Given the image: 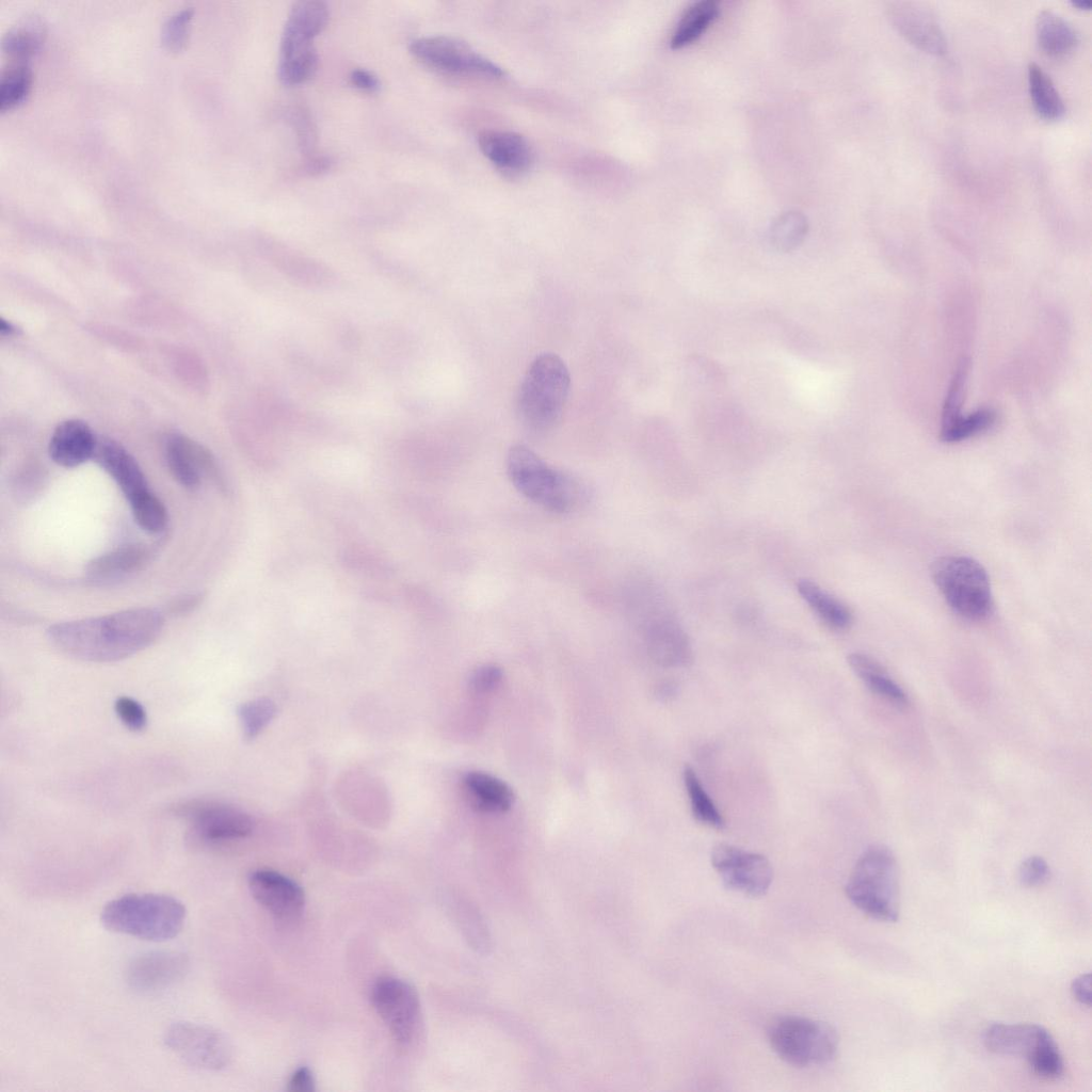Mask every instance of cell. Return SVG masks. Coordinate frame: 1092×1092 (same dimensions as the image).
Instances as JSON below:
<instances>
[{"mask_svg": "<svg viewBox=\"0 0 1092 1092\" xmlns=\"http://www.w3.org/2000/svg\"><path fill=\"white\" fill-rule=\"evenodd\" d=\"M0 332H1L2 335H9L10 336V335H12L15 332V328H14V326L10 322L5 321L4 319H1Z\"/></svg>", "mask_w": 1092, "mask_h": 1092, "instance_id": "obj_48", "label": "cell"}, {"mask_svg": "<svg viewBox=\"0 0 1092 1092\" xmlns=\"http://www.w3.org/2000/svg\"><path fill=\"white\" fill-rule=\"evenodd\" d=\"M846 894L866 915L896 921L900 909L899 869L892 850L883 845L867 848L849 876Z\"/></svg>", "mask_w": 1092, "mask_h": 1092, "instance_id": "obj_4", "label": "cell"}, {"mask_svg": "<svg viewBox=\"0 0 1092 1092\" xmlns=\"http://www.w3.org/2000/svg\"><path fill=\"white\" fill-rule=\"evenodd\" d=\"M165 1046L184 1064L202 1071L216 1072L232 1059V1046L221 1031L197 1023L180 1021L167 1027Z\"/></svg>", "mask_w": 1092, "mask_h": 1092, "instance_id": "obj_10", "label": "cell"}, {"mask_svg": "<svg viewBox=\"0 0 1092 1092\" xmlns=\"http://www.w3.org/2000/svg\"><path fill=\"white\" fill-rule=\"evenodd\" d=\"M46 34V23L41 16L26 15L4 33L1 47L9 55L25 60L42 48Z\"/></svg>", "mask_w": 1092, "mask_h": 1092, "instance_id": "obj_27", "label": "cell"}, {"mask_svg": "<svg viewBox=\"0 0 1092 1092\" xmlns=\"http://www.w3.org/2000/svg\"><path fill=\"white\" fill-rule=\"evenodd\" d=\"M767 1037L774 1053L797 1067L830 1062L838 1049V1035L831 1025L799 1015L772 1018Z\"/></svg>", "mask_w": 1092, "mask_h": 1092, "instance_id": "obj_8", "label": "cell"}, {"mask_svg": "<svg viewBox=\"0 0 1092 1092\" xmlns=\"http://www.w3.org/2000/svg\"><path fill=\"white\" fill-rule=\"evenodd\" d=\"M114 709L121 722L130 730L140 732L146 726V711L138 701L119 696L114 703Z\"/></svg>", "mask_w": 1092, "mask_h": 1092, "instance_id": "obj_40", "label": "cell"}, {"mask_svg": "<svg viewBox=\"0 0 1092 1092\" xmlns=\"http://www.w3.org/2000/svg\"><path fill=\"white\" fill-rule=\"evenodd\" d=\"M1072 4L1079 9H1090L1092 2L1090 0H1072Z\"/></svg>", "mask_w": 1092, "mask_h": 1092, "instance_id": "obj_49", "label": "cell"}, {"mask_svg": "<svg viewBox=\"0 0 1092 1092\" xmlns=\"http://www.w3.org/2000/svg\"><path fill=\"white\" fill-rule=\"evenodd\" d=\"M996 420L991 408H979L967 416H960L950 425L941 430V438L946 443H956L990 429Z\"/></svg>", "mask_w": 1092, "mask_h": 1092, "instance_id": "obj_34", "label": "cell"}, {"mask_svg": "<svg viewBox=\"0 0 1092 1092\" xmlns=\"http://www.w3.org/2000/svg\"><path fill=\"white\" fill-rule=\"evenodd\" d=\"M807 232V222L798 212L780 215L770 228L771 244L778 251L788 252L801 244Z\"/></svg>", "mask_w": 1092, "mask_h": 1092, "instance_id": "obj_33", "label": "cell"}, {"mask_svg": "<svg viewBox=\"0 0 1092 1092\" xmlns=\"http://www.w3.org/2000/svg\"><path fill=\"white\" fill-rule=\"evenodd\" d=\"M1073 996L1080 1003L1091 1006V974H1081L1071 984Z\"/></svg>", "mask_w": 1092, "mask_h": 1092, "instance_id": "obj_45", "label": "cell"}, {"mask_svg": "<svg viewBox=\"0 0 1092 1092\" xmlns=\"http://www.w3.org/2000/svg\"><path fill=\"white\" fill-rule=\"evenodd\" d=\"M194 836L202 841L218 842L246 837L254 828L248 814L235 806L206 803L189 812Z\"/></svg>", "mask_w": 1092, "mask_h": 1092, "instance_id": "obj_16", "label": "cell"}, {"mask_svg": "<svg viewBox=\"0 0 1092 1092\" xmlns=\"http://www.w3.org/2000/svg\"><path fill=\"white\" fill-rule=\"evenodd\" d=\"M193 7H184L172 14L162 25L161 41L171 51L181 50L189 38Z\"/></svg>", "mask_w": 1092, "mask_h": 1092, "instance_id": "obj_38", "label": "cell"}, {"mask_svg": "<svg viewBox=\"0 0 1092 1092\" xmlns=\"http://www.w3.org/2000/svg\"><path fill=\"white\" fill-rule=\"evenodd\" d=\"M351 83L365 92H375L380 87V81L375 75L364 68L353 69L350 75Z\"/></svg>", "mask_w": 1092, "mask_h": 1092, "instance_id": "obj_44", "label": "cell"}, {"mask_svg": "<svg viewBox=\"0 0 1092 1092\" xmlns=\"http://www.w3.org/2000/svg\"><path fill=\"white\" fill-rule=\"evenodd\" d=\"M164 625L163 614L154 608H133L115 613L60 622L47 637L61 653L89 662H113L128 658L156 641Z\"/></svg>", "mask_w": 1092, "mask_h": 1092, "instance_id": "obj_1", "label": "cell"}, {"mask_svg": "<svg viewBox=\"0 0 1092 1092\" xmlns=\"http://www.w3.org/2000/svg\"><path fill=\"white\" fill-rule=\"evenodd\" d=\"M33 75L29 65L13 64L5 68L0 78V110H11L21 103L30 94Z\"/></svg>", "mask_w": 1092, "mask_h": 1092, "instance_id": "obj_32", "label": "cell"}, {"mask_svg": "<svg viewBox=\"0 0 1092 1092\" xmlns=\"http://www.w3.org/2000/svg\"><path fill=\"white\" fill-rule=\"evenodd\" d=\"M571 378L564 362L543 353L529 366L517 395V414L533 432H546L559 421L569 392Z\"/></svg>", "mask_w": 1092, "mask_h": 1092, "instance_id": "obj_3", "label": "cell"}, {"mask_svg": "<svg viewBox=\"0 0 1092 1092\" xmlns=\"http://www.w3.org/2000/svg\"><path fill=\"white\" fill-rule=\"evenodd\" d=\"M97 440L98 437L86 422L67 419L53 430L48 452L55 464L73 468L93 459Z\"/></svg>", "mask_w": 1092, "mask_h": 1092, "instance_id": "obj_21", "label": "cell"}, {"mask_svg": "<svg viewBox=\"0 0 1092 1092\" xmlns=\"http://www.w3.org/2000/svg\"><path fill=\"white\" fill-rule=\"evenodd\" d=\"M287 1090L291 1091V1092H311V1091H314L315 1090V1079H314L311 1071L308 1067H306V1066H302V1067H299L298 1070H295L292 1073V1075H291V1077H290V1079L288 1081Z\"/></svg>", "mask_w": 1092, "mask_h": 1092, "instance_id": "obj_43", "label": "cell"}, {"mask_svg": "<svg viewBox=\"0 0 1092 1092\" xmlns=\"http://www.w3.org/2000/svg\"><path fill=\"white\" fill-rule=\"evenodd\" d=\"M328 17L322 1L302 0L292 5L282 33L277 68L285 85L302 84L317 70L314 41L326 27Z\"/></svg>", "mask_w": 1092, "mask_h": 1092, "instance_id": "obj_6", "label": "cell"}, {"mask_svg": "<svg viewBox=\"0 0 1092 1092\" xmlns=\"http://www.w3.org/2000/svg\"><path fill=\"white\" fill-rule=\"evenodd\" d=\"M190 960L180 951H150L134 958L125 973L128 985L139 993L165 990L188 973Z\"/></svg>", "mask_w": 1092, "mask_h": 1092, "instance_id": "obj_14", "label": "cell"}, {"mask_svg": "<svg viewBox=\"0 0 1092 1092\" xmlns=\"http://www.w3.org/2000/svg\"><path fill=\"white\" fill-rule=\"evenodd\" d=\"M931 575L948 606L969 621H982L993 611L989 575L975 559L945 556L936 559Z\"/></svg>", "mask_w": 1092, "mask_h": 1092, "instance_id": "obj_7", "label": "cell"}, {"mask_svg": "<svg viewBox=\"0 0 1092 1092\" xmlns=\"http://www.w3.org/2000/svg\"><path fill=\"white\" fill-rule=\"evenodd\" d=\"M255 900L280 920L296 919L303 912L305 895L290 878L270 869H259L248 877Z\"/></svg>", "mask_w": 1092, "mask_h": 1092, "instance_id": "obj_15", "label": "cell"}, {"mask_svg": "<svg viewBox=\"0 0 1092 1092\" xmlns=\"http://www.w3.org/2000/svg\"><path fill=\"white\" fill-rule=\"evenodd\" d=\"M165 459L174 479L189 489L198 487L203 475L213 473L215 469L210 452L181 434H172L166 439Z\"/></svg>", "mask_w": 1092, "mask_h": 1092, "instance_id": "obj_19", "label": "cell"}, {"mask_svg": "<svg viewBox=\"0 0 1092 1092\" xmlns=\"http://www.w3.org/2000/svg\"><path fill=\"white\" fill-rule=\"evenodd\" d=\"M968 372V362L962 359L951 379L948 392L946 395L943 412H942V429L950 425L957 420L961 414V407L964 399V389Z\"/></svg>", "mask_w": 1092, "mask_h": 1092, "instance_id": "obj_37", "label": "cell"}, {"mask_svg": "<svg viewBox=\"0 0 1092 1092\" xmlns=\"http://www.w3.org/2000/svg\"><path fill=\"white\" fill-rule=\"evenodd\" d=\"M798 592L817 617L833 630H845L853 621L851 610L816 582L802 579L797 584Z\"/></svg>", "mask_w": 1092, "mask_h": 1092, "instance_id": "obj_26", "label": "cell"}, {"mask_svg": "<svg viewBox=\"0 0 1092 1092\" xmlns=\"http://www.w3.org/2000/svg\"><path fill=\"white\" fill-rule=\"evenodd\" d=\"M682 780L694 818L708 826L722 829L724 826L722 815L690 766L684 768Z\"/></svg>", "mask_w": 1092, "mask_h": 1092, "instance_id": "obj_31", "label": "cell"}, {"mask_svg": "<svg viewBox=\"0 0 1092 1092\" xmlns=\"http://www.w3.org/2000/svg\"><path fill=\"white\" fill-rule=\"evenodd\" d=\"M370 1000L394 1039L402 1045L411 1043L420 1017L419 998L414 987L400 978L384 976L373 983Z\"/></svg>", "mask_w": 1092, "mask_h": 1092, "instance_id": "obj_11", "label": "cell"}, {"mask_svg": "<svg viewBox=\"0 0 1092 1092\" xmlns=\"http://www.w3.org/2000/svg\"><path fill=\"white\" fill-rule=\"evenodd\" d=\"M711 864L727 888L746 896L765 895L772 882V866L766 856L733 845L716 846Z\"/></svg>", "mask_w": 1092, "mask_h": 1092, "instance_id": "obj_12", "label": "cell"}, {"mask_svg": "<svg viewBox=\"0 0 1092 1092\" xmlns=\"http://www.w3.org/2000/svg\"><path fill=\"white\" fill-rule=\"evenodd\" d=\"M149 558L145 545L127 544L93 559L87 575L96 580L114 579L141 568Z\"/></svg>", "mask_w": 1092, "mask_h": 1092, "instance_id": "obj_25", "label": "cell"}, {"mask_svg": "<svg viewBox=\"0 0 1092 1092\" xmlns=\"http://www.w3.org/2000/svg\"><path fill=\"white\" fill-rule=\"evenodd\" d=\"M275 714L276 706L273 701L267 697L241 704L238 708V717L244 737L246 739L257 737L273 720Z\"/></svg>", "mask_w": 1092, "mask_h": 1092, "instance_id": "obj_35", "label": "cell"}, {"mask_svg": "<svg viewBox=\"0 0 1092 1092\" xmlns=\"http://www.w3.org/2000/svg\"><path fill=\"white\" fill-rule=\"evenodd\" d=\"M463 786L470 803L487 813L508 810L514 801L511 787L492 774L470 771L463 777Z\"/></svg>", "mask_w": 1092, "mask_h": 1092, "instance_id": "obj_23", "label": "cell"}, {"mask_svg": "<svg viewBox=\"0 0 1092 1092\" xmlns=\"http://www.w3.org/2000/svg\"><path fill=\"white\" fill-rule=\"evenodd\" d=\"M411 53L423 65L445 75L500 79L504 70L466 42L447 35L423 36L410 45Z\"/></svg>", "mask_w": 1092, "mask_h": 1092, "instance_id": "obj_9", "label": "cell"}, {"mask_svg": "<svg viewBox=\"0 0 1092 1092\" xmlns=\"http://www.w3.org/2000/svg\"><path fill=\"white\" fill-rule=\"evenodd\" d=\"M1033 1073L1046 1079L1059 1078L1064 1072L1062 1055L1054 1038L1028 1059Z\"/></svg>", "mask_w": 1092, "mask_h": 1092, "instance_id": "obj_39", "label": "cell"}, {"mask_svg": "<svg viewBox=\"0 0 1092 1092\" xmlns=\"http://www.w3.org/2000/svg\"><path fill=\"white\" fill-rule=\"evenodd\" d=\"M645 645L654 662L662 667H684L692 660L689 638L677 622L668 616L651 620L645 628Z\"/></svg>", "mask_w": 1092, "mask_h": 1092, "instance_id": "obj_20", "label": "cell"}, {"mask_svg": "<svg viewBox=\"0 0 1092 1092\" xmlns=\"http://www.w3.org/2000/svg\"><path fill=\"white\" fill-rule=\"evenodd\" d=\"M848 663L873 693L897 705L908 703L906 693L902 688L888 676L878 661L868 655L852 653L848 656Z\"/></svg>", "mask_w": 1092, "mask_h": 1092, "instance_id": "obj_28", "label": "cell"}, {"mask_svg": "<svg viewBox=\"0 0 1092 1092\" xmlns=\"http://www.w3.org/2000/svg\"><path fill=\"white\" fill-rule=\"evenodd\" d=\"M718 13L719 5L713 0L693 3L678 21L670 41L671 47L678 49L692 44L713 22Z\"/></svg>", "mask_w": 1092, "mask_h": 1092, "instance_id": "obj_30", "label": "cell"}, {"mask_svg": "<svg viewBox=\"0 0 1092 1092\" xmlns=\"http://www.w3.org/2000/svg\"><path fill=\"white\" fill-rule=\"evenodd\" d=\"M184 904L177 898L158 893L126 894L106 903L100 921L110 931L136 938L164 942L183 928Z\"/></svg>", "mask_w": 1092, "mask_h": 1092, "instance_id": "obj_2", "label": "cell"}, {"mask_svg": "<svg viewBox=\"0 0 1092 1092\" xmlns=\"http://www.w3.org/2000/svg\"><path fill=\"white\" fill-rule=\"evenodd\" d=\"M1035 36L1040 48L1051 57L1070 53L1079 41L1073 25L1050 9L1041 10L1035 16Z\"/></svg>", "mask_w": 1092, "mask_h": 1092, "instance_id": "obj_24", "label": "cell"}, {"mask_svg": "<svg viewBox=\"0 0 1092 1092\" xmlns=\"http://www.w3.org/2000/svg\"><path fill=\"white\" fill-rule=\"evenodd\" d=\"M1019 881L1027 887L1042 885L1049 878V867L1041 856H1029L1019 866Z\"/></svg>", "mask_w": 1092, "mask_h": 1092, "instance_id": "obj_42", "label": "cell"}, {"mask_svg": "<svg viewBox=\"0 0 1092 1092\" xmlns=\"http://www.w3.org/2000/svg\"><path fill=\"white\" fill-rule=\"evenodd\" d=\"M507 471L518 493L545 510L565 513L578 504L579 484L527 446L516 445L510 449Z\"/></svg>", "mask_w": 1092, "mask_h": 1092, "instance_id": "obj_5", "label": "cell"}, {"mask_svg": "<svg viewBox=\"0 0 1092 1092\" xmlns=\"http://www.w3.org/2000/svg\"><path fill=\"white\" fill-rule=\"evenodd\" d=\"M886 13L894 28L918 49L935 55L946 52L947 39L940 20L924 2L890 1Z\"/></svg>", "mask_w": 1092, "mask_h": 1092, "instance_id": "obj_13", "label": "cell"}, {"mask_svg": "<svg viewBox=\"0 0 1092 1092\" xmlns=\"http://www.w3.org/2000/svg\"><path fill=\"white\" fill-rule=\"evenodd\" d=\"M502 677V670L498 665L483 664L470 674L469 688L476 694H487L499 687Z\"/></svg>", "mask_w": 1092, "mask_h": 1092, "instance_id": "obj_41", "label": "cell"}, {"mask_svg": "<svg viewBox=\"0 0 1092 1092\" xmlns=\"http://www.w3.org/2000/svg\"><path fill=\"white\" fill-rule=\"evenodd\" d=\"M1050 1039L1051 1034L1035 1024H994L983 1034L984 1045L990 1051L1026 1057L1027 1060Z\"/></svg>", "mask_w": 1092, "mask_h": 1092, "instance_id": "obj_22", "label": "cell"}, {"mask_svg": "<svg viewBox=\"0 0 1092 1092\" xmlns=\"http://www.w3.org/2000/svg\"><path fill=\"white\" fill-rule=\"evenodd\" d=\"M478 143L486 159L507 175H521L533 164L534 152L531 145L516 132L485 130L479 134Z\"/></svg>", "mask_w": 1092, "mask_h": 1092, "instance_id": "obj_18", "label": "cell"}, {"mask_svg": "<svg viewBox=\"0 0 1092 1092\" xmlns=\"http://www.w3.org/2000/svg\"><path fill=\"white\" fill-rule=\"evenodd\" d=\"M1028 87L1032 105L1040 116L1058 119L1065 112L1064 101L1047 73L1035 62L1028 65Z\"/></svg>", "mask_w": 1092, "mask_h": 1092, "instance_id": "obj_29", "label": "cell"}, {"mask_svg": "<svg viewBox=\"0 0 1092 1092\" xmlns=\"http://www.w3.org/2000/svg\"><path fill=\"white\" fill-rule=\"evenodd\" d=\"M93 459L115 481L129 503L151 492L135 459L117 441L98 437Z\"/></svg>", "mask_w": 1092, "mask_h": 1092, "instance_id": "obj_17", "label": "cell"}, {"mask_svg": "<svg viewBox=\"0 0 1092 1092\" xmlns=\"http://www.w3.org/2000/svg\"><path fill=\"white\" fill-rule=\"evenodd\" d=\"M202 601V595L198 593L188 594L173 600L167 606L170 613L181 615L194 610Z\"/></svg>", "mask_w": 1092, "mask_h": 1092, "instance_id": "obj_46", "label": "cell"}, {"mask_svg": "<svg viewBox=\"0 0 1092 1092\" xmlns=\"http://www.w3.org/2000/svg\"><path fill=\"white\" fill-rule=\"evenodd\" d=\"M677 693V686L671 681L660 682L656 687V696L660 701H669L674 697Z\"/></svg>", "mask_w": 1092, "mask_h": 1092, "instance_id": "obj_47", "label": "cell"}, {"mask_svg": "<svg viewBox=\"0 0 1092 1092\" xmlns=\"http://www.w3.org/2000/svg\"><path fill=\"white\" fill-rule=\"evenodd\" d=\"M135 523L149 533H159L166 527L167 511L163 502L152 493L130 503Z\"/></svg>", "mask_w": 1092, "mask_h": 1092, "instance_id": "obj_36", "label": "cell"}]
</instances>
